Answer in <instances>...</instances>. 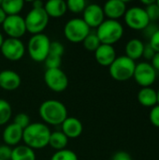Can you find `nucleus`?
I'll use <instances>...</instances> for the list:
<instances>
[{"label": "nucleus", "instance_id": "10", "mask_svg": "<svg viewBox=\"0 0 159 160\" xmlns=\"http://www.w3.org/2000/svg\"><path fill=\"white\" fill-rule=\"evenodd\" d=\"M133 78L142 88L151 87L157 79V71L150 63L142 62L136 64Z\"/></svg>", "mask_w": 159, "mask_h": 160}, {"label": "nucleus", "instance_id": "14", "mask_svg": "<svg viewBox=\"0 0 159 160\" xmlns=\"http://www.w3.org/2000/svg\"><path fill=\"white\" fill-rule=\"evenodd\" d=\"M105 16L109 18V20H115L123 17L127 11V5L123 0H110L105 3L102 8Z\"/></svg>", "mask_w": 159, "mask_h": 160}, {"label": "nucleus", "instance_id": "45", "mask_svg": "<svg viewBox=\"0 0 159 160\" xmlns=\"http://www.w3.org/2000/svg\"><path fill=\"white\" fill-rule=\"evenodd\" d=\"M157 2V5L158 6V8H159V0H157V1H156Z\"/></svg>", "mask_w": 159, "mask_h": 160}, {"label": "nucleus", "instance_id": "35", "mask_svg": "<svg viewBox=\"0 0 159 160\" xmlns=\"http://www.w3.org/2000/svg\"><path fill=\"white\" fill-rule=\"evenodd\" d=\"M159 29V27L154 22H150L142 31H143V36L146 38H150L157 30Z\"/></svg>", "mask_w": 159, "mask_h": 160}, {"label": "nucleus", "instance_id": "5", "mask_svg": "<svg viewBox=\"0 0 159 160\" xmlns=\"http://www.w3.org/2000/svg\"><path fill=\"white\" fill-rule=\"evenodd\" d=\"M51 40L45 34H37L29 39L27 51L35 62H44L50 52Z\"/></svg>", "mask_w": 159, "mask_h": 160}, {"label": "nucleus", "instance_id": "44", "mask_svg": "<svg viewBox=\"0 0 159 160\" xmlns=\"http://www.w3.org/2000/svg\"><path fill=\"white\" fill-rule=\"evenodd\" d=\"M157 104L159 105V89L158 91H157Z\"/></svg>", "mask_w": 159, "mask_h": 160}, {"label": "nucleus", "instance_id": "2", "mask_svg": "<svg viewBox=\"0 0 159 160\" xmlns=\"http://www.w3.org/2000/svg\"><path fill=\"white\" fill-rule=\"evenodd\" d=\"M39 115L45 123L57 126L62 125V123L67 118V111L61 101L49 99L40 105Z\"/></svg>", "mask_w": 159, "mask_h": 160}, {"label": "nucleus", "instance_id": "17", "mask_svg": "<svg viewBox=\"0 0 159 160\" xmlns=\"http://www.w3.org/2000/svg\"><path fill=\"white\" fill-rule=\"evenodd\" d=\"M21 84L20 75L12 70H3L0 72V87L7 91H13Z\"/></svg>", "mask_w": 159, "mask_h": 160}, {"label": "nucleus", "instance_id": "12", "mask_svg": "<svg viewBox=\"0 0 159 160\" xmlns=\"http://www.w3.org/2000/svg\"><path fill=\"white\" fill-rule=\"evenodd\" d=\"M2 26L6 34L12 38H20L26 32L24 18L20 15L7 16Z\"/></svg>", "mask_w": 159, "mask_h": 160}, {"label": "nucleus", "instance_id": "31", "mask_svg": "<svg viewBox=\"0 0 159 160\" xmlns=\"http://www.w3.org/2000/svg\"><path fill=\"white\" fill-rule=\"evenodd\" d=\"M13 123L17 125L18 127H20L22 129H25L30 125V118L26 113L20 112L15 116Z\"/></svg>", "mask_w": 159, "mask_h": 160}, {"label": "nucleus", "instance_id": "32", "mask_svg": "<svg viewBox=\"0 0 159 160\" xmlns=\"http://www.w3.org/2000/svg\"><path fill=\"white\" fill-rule=\"evenodd\" d=\"M64 52H65V48H64V46H63L62 43H60V42H58V41L51 42L49 53L62 57V55L64 54Z\"/></svg>", "mask_w": 159, "mask_h": 160}, {"label": "nucleus", "instance_id": "21", "mask_svg": "<svg viewBox=\"0 0 159 160\" xmlns=\"http://www.w3.org/2000/svg\"><path fill=\"white\" fill-rule=\"evenodd\" d=\"M143 48L144 43L142 40L138 38H132L126 45V56L133 61L140 59L142 57Z\"/></svg>", "mask_w": 159, "mask_h": 160}, {"label": "nucleus", "instance_id": "43", "mask_svg": "<svg viewBox=\"0 0 159 160\" xmlns=\"http://www.w3.org/2000/svg\"><path fill=\"white\" fill-rule=\"evenodd\" d=\"M4 37H3V35L0 33V48L2 47V45H3V42H4Z\"/></svg>", "mask_w": 159, "mask_h": 160}, {"label": "nucleus", "instance_id": "7", "mask_svg": "<svg viewBox=\"0 0 159 160\" xmlns=\"http://www.w3.org/2000/svg\"><path fill=\"white\" fill-rule=\"evenodd\" d=\"M26 31L33 35L41 34L47 27L49 16L43 8H32L24 18Z\"/></svg>", "mask_w": 159, "mask_h": 160}, {"label": "nucleus", "instance_id": "30", "mask_svg": "<svg viewBox=\"0 0 159 160\" xmlns=\"http://www.w3.org/2000/svg\"><path fill=\"white\" fill-rule=\"evenodd\" d=\"M145 11L147 13V16L151 22H154L159 19V8L157 5V2H154L153 4L145 7Z\"/></svg>", "mask_w": 159, "mask_h": 160}, {"label": "nucleus", "instance_id": "11", "mask_svg": "<svg viewBox=\"0 0 159 160\" xmlns=\"http://www.w3.org/2000/svg\"><path fill=\"white\" fill-rule=\"evenodd\" d=\"M0 50L3 56L9 61H19L25 52L24 45L21 39L12 38L5 39Z\"/></svg>", "mask_w": 159, "mask_h": 160}, {"label": "nucleus", "instance_id": "22", "mask_svg": "<svg viewBox=\"0 0 159 160\" xmlns=\"http://www.w3.org/2000/svg\"><path fill=\"white\" fill-rule=\"evenodd\" d=\"M10 160H36V154L32 148L25 144L18 145L12 149Z\"/></svg>", "mask_w": 159, "mask_h": 160}, {"label": "nucleus", "instance_id": "16", "mask_svg": "<svg viewBox=\"0 0 159 160\" xmlns=\"http://www.w3.org/2000/svg\"><path fill=\"white\" fill-rule=\"evenodd\" d=\"M82 124L76 117H67L62 123V132L67 139L78 138L82 133Z\"/></svg>", "mask_w": 159, "mask_h": 160}, {"label": "nucleus", "instance_id": "26", "mask_svg": "<svg viewBox=\"0 0 159 160\" xmlns=\"http://www.w3.org/2000/svg\"><path fill=\"white\" fill-rule=\"evenodd\" d=\"M82 42H83L84 48L88 51H91V52H95L101 45L97 34H94V33H90L84 38V40Z\"/></svg>", "mask_w": 159, "mask_h": 160}, {"label": "nucleus", "instance_id": "18", "mask_svg": "<svg viewBox=\"0 0 159 160\" xmlns=\"http://www.w3.org/2000/svg\"><path fill=\"white\" fill-rule=\"evenodd\" d=\"M23 129L15 125L14 123L8 125L3 131V141L6 145H17L22 140Z\"/></svg>", "mask_w": 159, "mask_h": 160}, {"label": "nucleus", "instance_id": "24", "mask_svg": "<svg viewBox=\"0 0 159 160\" xmlns=\"http://www.w3.org/2000/svg\"><path fill=\"white\" fill-rule=\"evenodd\" d=\"M67 142H68V139L62 131H55V132L51 133L50 140H49V145L52 148H53L57 151H60V150H63L66 148Z\"/></svg>", "mask_w": 159, "mask_h": 160}, {"label": "nucleus", "instance_id": "46", "mask_svg": "<svg viewBox=\"0 0 159 160\" xmlns=\"http://www.w3.org/2000/svg\"><path fill=\"white\" fill-rule=\"evenodd\" d=\"M1 3H2V0H0V6H1Z\"/></svg>", "mask_w": 159, "mask_h": 160}, {"label": "nucleus", "instance_id": "3", "mask_svg": "<svg viewBox=\"0 0 159 160\" xmlns=\"http://www.w3.org/2000/svg\"><path fill=\"white\" fill-rule=\"evenodd\" d=\"M97 36L101 44L112 45L119 41L124 35L123 25L115 20H105L97 30Z\"/></svg>", "mask_w": 159, "mask_h": 160}, {"label": "nucleus", "instance_id": "20", "mask_svg": "<svg viewBox=\"0 0 159 160\" xmlns=\"http://www.w3.org/2000/svg\"><path fill=\"white\" fill-rule=\"evenodd\" d=\"M138 100L143 107L153 108L157 105V91L152 87L142 88L138 93Z\"/></svg>", "mask_w": 159, "mask_h": 160}, {"label": "nucleus", "instance_id": "9", "mask_svg": "<svg viewBox=\"0 0 159 160\" xmlns=\"http://www.w3.org/2000/svg\"><path fill=\"white\" fill-rule=\"evenodd\" d=\"M46 85L53 92H63L68 86V78L60 68L47 69L44 74Z\"/></svg>", "mask_w": 159, "mask_h": 160}, {"label": "nucleus", "instance_id": "23", "mask_svg": "<svg viewBox=\"0 0 159 160\" xmlns=\"http://www.w3.org/2000/svg\"><path fill=\"white\" fill-rule=\"evenodd\" d=\"M1 8L7 16L19 15L23 8L22 0H2Z\"/></svg>", "mask_w": 159, "mask_h": 160}, {"label": "nucleus", "instance_id": "29", "mask_svg": "<svg viewBox=\"0 0 159 160\" xmlns=\"http://www.w3.org/2000/svg\"><path fill=\"white\" fill-rule=\"evenodd\" d=\"M44 62H45V66L47 67V69L60 68L62 63V57L49 53Z\"/></svg>", "mask_w": 159, "mask_h": 160}, {"label": "nucleus", "instance_id": "8", "mask_svg": "<svg viewBox=\"0 0 159 160\" xmlns=\"http://www.w3.org/2000/svg\"><path fill=\"white\" fill-rule=\"evenodd\" d=\"M124 16L127 25L134 30H143L151 22L145 9L140 7H132L127 9Z\"/></svg>", "mask_w": 159, "mask_h": 160}, {"label": "nucleus", "instance_id": "19", "mask_svg": "<svg viewBox=\"0 0 159 160\" xmlns=\"http://www.w3.org/2000/svg\"><path fill=\"white\" fill-rule=\"evenodd\" d=\"M44 9L49 18H60L67 10V2L64 0H50L44 4Z\"/></svg>", "mask_w": 159, "mask_h": 160}, {"label": "nucleus", "instance_id": "27", "mask_svg": "<svg viewBox=\"0 0 159 160\" xmlns=\"http://www.w3.org/2000/svg\"><path fill=\"white\" fill-rule=\"evenodd\" d=\"M51 160H78V157L73 151L63 149L60 151H56L52 155Z\"/></svg>", "mask_w": 159, "mask_h": 160}, {"label": "nucleus", "instance_id": "39", "mask_svg": "<svg viewBox=\"0 0 159 160\" xmlns=\"http://www.w3.org/2000/svg\"><path fill=\"white\" fill-rule=\"evenodd\" d=\"M151 65L153 66V68L159 71V52H156L155 56L153 57V59L151 60Z\"/></svg>", "mask_w": 159, "mask_h": 160}, {"label": "nucleus", "instance_id": "37", "mask_svg": "<svg viewBox=\"0 0 159 160\" xmlns=\"http://www.w3.org/2000/svg\"><path fill=\"white\" fill-rule=\"evenodd\" d=\"M156 52H159V29L149 38L148 42Z\"/></svg>", "mask_w": 159, "mask_h": 160}, {"label": "nucleus", "instance_id": "13", "mask_svg": "<svg viewBox=\"0 0 159 160\" xmlns=\"http://www.w3.org/2000/svg\"><path fill=\"white\" fill-rule=\"evenodd\" d=\"M104 18H105V14L103 8L97 4L88 5L83 10L82 20L90 28L98 27L105 21Z\"/></svg>", "mask_w": 159, "mask_h": 160}, {"label": "nucleus", "instance_id": "15", "mask_svg": "<svg viewBox=\"0 0 159 160\" xmlns=\"http://www.w3.org/2000/svg\"><path fill=\"white\" fill-rule=\"evenodd\" d=\"M95 58L99 65L103 67H110L116 58L115 49L112 45L101 44L95 51Z\"/></svg>", "mask_w": 159, "mask_h": 160}, {"label": "nucleus", "instance_id": "6", "mask_svg": "<svg viewBox=\"0 0 159 160\" xmlns=\"http://www.w3.org/2000/svg\"><path fill=\"white\" fill-rule=\"evenodd\" d=\"M89 34L90 27L80 18L69 20L64 27V35L66 38L73 43L82 42Z\"/></svg>", "mask_w": 159, "mask_h": 160}, {"label": "nucleus", "instance_id": "36", "mask_svg": "<svg viewBox=\"0 0 159 160\" xmlns=\"http://www.w3.org/2000/svg\"><path fill=\"white\" fill-rule=\"evenodd\" d=\"M156 52L155 50L151 47V45L149 43L144 44V48H143V52H142V57H144L147 60H152L153 57L155 56Z\"/></svg>", "mask_w": 159, "mask_h": 160}, {"label": "nucleus", "instance_id": "4", "mask_svg": "<svg viewBox=\"0 0 159 160\" xmlns=\"http://www.w3.org/2000/svg\"><path fill=\"white\" fill-rule=\"evenodd\" d=\"M135 68V61L123 55L115 58L112 64L109 67V71L112 79L118 82H125L133 77Z\"/></svg>", "mask_w": 159, "mask_h": 160}, {"label": "nucleus", "instance_id": "1", "mask_svg": "<svg viewBox=\"0 0 159 160\" xmlns=\"http://www.w3.org/2000/svg\"><path fill=\"white\" fill-rule=\"evenodd\" d=\"M51 130L42 123L30 124L22 133V141L25 145L34 149H41L49 145Z\"/></svg>", "mask_w": 159, "mask_h": 160}, {"label": "nucleus", "instance_id": "28", "mask_svg": "<svg viewBox=\"0 0 159 160\" xmlns=\"http://www.w3.org/2000/svg\"><path fill=\"white\" fill-rule=\"evenodd\" d=\"M86 2L84 0H68L67 2V8L73 13H81L86 8Z\"/></svg>", "mask_w": 159, "mask_h": 160}, {"label": "nucleus", "instance_id": "25", "mask_svg": "<svg viewBox=\"0 0 159 160\" xmlns=\"http://www.w3.org/2000/svg\"><path fill=\"white\" fill-rule=\"evenodd\" d=\"M12 110L10 104L5 99H0V126L8 122L11 117Z\"/></svg>", "mask_w": 159, "mask_h": 160}, {"label": "nucleus", "instance_id": "42", "mask_svg": "<svg viewBox=\"0 0 159 160\" xmlns=\"http://www.w3.org/2000/svg\"><path fill=\"white\" fill-rule=\"evenodd\" d=\"M154 2H156V1H155V0H148V1H145V0H144V1H142V3L147 7V6H149V5H151V4H153Z\"/></svg>", "mask_w": 159, "mask_h": 160}, {"label": "nucleus", "instance_id": "34", "mask_svg": "<svg viewBox=\"0 0 159 160\" xmlns=\"http://www.w3.org/2000/svg\"><path fill=\"white\" fill-rule=\"evenodd\" d=\"M12 149L8 145L0 146V160H10Z\"/></svg>", "mask_w": 159, "mask_h": 160}, {"label": "nucleus", "instance_id": "38", "mask_svg": "<svg viewBox=\"0 0 159 160\" xmlns=\"http://www.w3.org/2000/svg\"><path fill=\"white\" fill-rule=\"evenodd\" d=\"M112 160H132V158L128 153L124 151H119L113 155Z\"/></svg>", "mask_w": 159, "mask_h": 160}, {"label": "nucleus", "instance_id": "41", "mask_svg": "<svg viewBox=\"0 0 159 160\" xmlns=\"http://www.w3.org/2000/svg\"><path fill=\"white\" fill-rule=\"evenodd\" d=\"M6 18H7V14L5 13V11L2 9V8L0 6V24H3V22L6 20Z\"/></svg>", "mask_w": 159, "mask_h": 160}, {"label": "nucleus", "instance_id": "40", "mask_svg": "<svg viewBox=\"0 0 159 160\" xmlns=\"http://www.w3.org/2000/svg\"><path fill=\"white\" fill-rule=\"evenodd\" d=\"M44 3L40 0H36L33 2V8H43Z\"/></svg>", "mask_w": 159, "mask_h": 160}, {"label": "nucleus", "instance_id": "33", "mask_svg": "<svg viewBox=\"0 0 159 160\" xmlns=\"http://www.w3.org/2000/svg\"><path fill=\"white\" fill-rule=\"evenodd\" d=\"M150 122L153 126L156 128H159V105H156L151 109L150 114H149Z\"/></svg>", "mask_w": 159, "mask_h": 160}]
</instances>
